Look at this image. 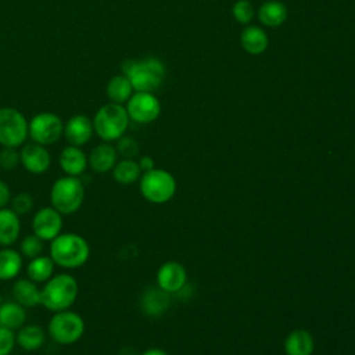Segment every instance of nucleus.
<instances>
[{"label": "nucleus", "instance_id": "obj_1", "mask_svg": "<svg viewBox=\"0 0 355 355\" xmlns=\"http://www.w3.org/2000/svg\"><path fill=\"white\" fill-rule=\"evenodd\" d=\"M49 255L55 266L64 269H78L90 258L89 241L75 232H61L50 241Z\"/></svg>", "mask_w": 355, "mask_h": 355}, {"label": "nucleus", "instance_id": "obj_2", "mask_svg": "<svg viewBox=\"0 0 355 355\" xmlns=\"http://www.w3.org/2000/svg\"><path fill=\"white\" fill-rule=\"evenodd\" d=\"M78 295L79 283L69 273H54L42 286V305L51 312L69 309Z\"/></svg>", "mask_w": 355, "mask_h": 355}, {"label": "nucleus", "instance_id": "obj_3", "mask_svg": "<svg viewBox=\"0 0 355 355\" xmlns=\"http://www.w3.org/2000/svg\"><path fill=\"white\" fill-rule=\"evenodd\" d=\"M122 73L128 76L135 92L153 93L164 80L165 67L154 57H147L140 61L128 60L122 64Z\"/></svg>", "mask_w": 355, "mask_h": 355}, {"label": "nucleus", "instance_id": "obj_4", "mask_svg": "<svg viewBox=\"0 0 355 355\" xmlns=\"http://www.w3.org/2000/svg\"><path fill=\"white\" fill-rule=\"evenodd\" d=\"M85 193V184L80 178L64 175L55 179L50 187V205L64 216L72 215L80 209Z\"/></svg>", "mask_w": 355, "mask_h": 355}, {"label": "nucleus", "instance_id": "obj_5", "mask_svg": "<svg viewBox=\"0 0 355 355\" xmlns=\"http://www.w3.org/2000/svg\"><path fill=\"white\" fill-rule=\"evenodd\" d=\"M94 133L107 143L121 139L129 125V115L122 104L108 103L97 110L93 116Z\"/></svg>", "mask_w": 355, "mask_h": 355}, {"label": "nucleus", "instance_id": "obj_6", "mask_svg": "<svg viewBox=\"0 0 355 355\" xmlns=\"http://www.w3.org/2000/svg\"><path fill=\"white\" fill-rule=\"evenodd\" d=\"M85 329L82 315L69 308L53 312L47 323V336L60 345H72L82 338Z\"/></svg>", "mask_w": 355, "mask_h": 355}, {"label": "nucleus", "instance_id": "obj_7", "mask_svg": "<svg viewBox=\"0 0 355 355\" xmlns=\"http://www.w3.org/2000/svg\"><path fill=\"white\" fill-rule=\"evenodd\" d=\"M175 191L176 180L164 169L154 168L148 172H143L140 176V193L150 202H166L173 197Z\"/></svg>", "mask_w": 355, "mask_h": 355}, {"label": "nucleus", "instance_id": "obj_8", "mask_svg": "<svg viewBox=\"0 0 355 355\" xmlns=\"http://www.w3.org/2000/svg\"><path fill=\"white\" fill-rule=\"evenodd\" d=\"M25 115L12 107L0 108V144L1 147L19 148L28 137Z\"/></svg>", "mask_w": 355, "mask_h": 355}, {"label": "nucleus", "instance_id": "obj_9", "mask_svg": "<svg viewBox=\"0 0 355 355\" xmlns=\"http://www.w3.org/2000/svg\"><path fill=\"white\" fill-rule=\"evenodd\" d=\"M64 133V122L54 112H39L28 121L29 137L42 146L55 143Z\"/></svg>", "mask_w": 355, "mask_h": 355}, {"label": "nucleus", "instance_id": "obj_10", "mask_svg": "<svg viewBox=\"0 0 355 355\" xmlns=\"http://www.w3.org/2000/svg\"><path fill=\"white\" fill-rule=\"evenodd\" d=\"M125 108L129 119L137 123H150L155 121L161 112L158 98L150 92H136L126 101Z\"/></svg>", "mask_w": 355, "mask_h": 355}, {"label": "nucleus", "instance_id": "obj_11", "mask_svg": "<svg viewBox=\"0 0 355 355\" xmlns=\"http://www.w3.org/2000/svg\"><path fill=\"white\" fill-rule=\"evenodd\" d=\"M31 226L33 234H36L44 243H50L62 232L64 215L51 205L42 207L35 212Z\"/></svg>", "mask_w": 355, "mask_h": 355}, {"label": "nucleus", "instance_id": "obj_12", "mask_svg": "<svg viewBox=\"0 0 355 355\" xmlns=\"http://www.w3.org/2000/svg\"><path fill=\"white\" fill-rule=\"evenodd\" d=\"M19 159L24 169L32 175H43L51 165V155L46 146L35 141L21 146Z\"/></svg>", "mask_w": 355, "mask_h": 355}, {"label": "nucleus", "instance_id": "obj_13", "mask_svg": "<svg viewBox=\"0 0 355 355\" xmlns=\"http://www.w3.org/2000/svg\"><path fill=\"white\" fill-rule=\"evenodd\" d=\"M93 133V121L83 114L73 115L67 121V123H64L62 136L71 146H85L92 139Z\"/></svg>", "mask_w": 355, "mask_h": 355}, {"label": "nucleus", "instance_id": "obj_14", "mask_svg": "<svg viewBox=\"0 0 355 355\" xmlns=\"http://www.w3.org/2000/svg\"><path fill=\"white\" fill-rule=\"evenodd\" d=\"M186 270L184 268L175 261L165 262L157 273L158 287L166 293H179L186 284Z\"/></svg>", "mask_w": 355, "mask_h": 355}, {"label": "nucleus", "instance_id": "obj_15", "mask_svg": "<svg viewBox=\"0 0 355 355\" xmlns=\"http://www.w3.org/2000/svg\"><path fill=\"white\" fill-rule=\"evenodd\" d=\"M58 165L64 175L80 178L87 166V154L78 146H67L61 150L58 157Z\"/></svg>", "mask_w": 355, "mask_h": 355}, {"label": "nucleus", "instance_id": "obj_16", "mask_svg": "<svg viewBox=\"0 0 355 355\" xmlns=\"http://www.w3.org/2000/svg\"><path fill=\"white\" fill-rule=\"evenodd\" d=\"M87 162L89 168L94 173L111 172L115 164L118 162V151L112 144L104 141L92 148V151L87 155Z\"/></svg>", "mask_w": 355, "mask_h": 355}, {"label": "nucleus", "instance_id": "obj_17", "mask_svg": "<svg viewBox=\"0 0 355 355\" xmlns=\"http://www.w3.org/2000/svg\"><path fill=\"white\" fill-rule=\"evenodd\" d=\"M12 300L24 308H35L42 305V287L29 277L17 279L11 288Z\"/></svg>", "mask_w": 355, "mask_h": 355}, {"label": "nucleus", "instance_id": "obj_18", "mask_svg": "<svg viewBox=\"0 0 355 355\" xmlns=\"http://www.w3.org/2000/svg\"><path fill=\"white\" fill-rule=\"evenodd\" d=\"M47 331L37 323H25L15 331L17 345L26 352L40 349L46 343Z\"/></svg>", "mask_w": 355, "mask_h": 355}, {"label": "nucleus", "instance_id": "obj_19", "mask_svg": "<svg viewBox=\"0 0 355 355\" xmlns=\"http://www.w3.org/2000/svg\"><path fill=\"white\" fill-rule=\"evenodd\" d=\"M21 234V216L10 207L0 208V245L11 247Z\"/></svg>", "mask_w": 355, "mask_h": 355}, {"label": "nucleus", "instance_id": "obj_20", "mask_svg": "<svg viewBox=\"0 0 355 355\" xmlns=\"http://www.w3.org/2000/svg\"><path fill=\"white\" fill-rule=\"evenodd\" d=\"M24 268V257L12 247L0 248V280L8 282L18 277Z\"/></svg>", "mask_w": 355, "mask_h": 355}, {"label": "nucleus", "instance_id": "obj_21", "mask_svg": "<svg viewBox=\"0 0 355 355\" xmlns=\"http://www.w3.org/2000/svg\"><path fill=\"white\" fill-rule=\"evenodd\" d=\"M140 305L146 315L161 316L169 306V293L159 287H150L143 293Z\"/></svg>", "mask_w": 355, "mask_h": 355}, {"label": "nucleus", "instance_id": "obj_22", "mask_svg": "<svg viewBox=\"0 0 355 355\" xmlns=\"http://www.w3.org/2000/svg\"><path fill=\"white\" fill-rule=\"evenodd\" d=\"M26 323V308L17 301H4L0 304V326L17 331Z\"/></svg>", "mask_w": 355, "mask_h": 355}, {"label": "nucleus", "instance_id": "obj_23", "mask_svg": "<svg viewBox=\"0 0 355 355\" xmlns=\"http://www.w3.org/2000/svg\"><path fill=\"white\" fill-rule=\"evenodd\" d=\"M55 263L50 255H39L29 259L26 265V277L33 280L37 284L46 283L54 275Z\"/></svg>", "mask_w": 355, "mask_h": 355}, {"label": "nucleus", "instance_id": "obj_24", "mask_svg": "<svg viewBox=\"0 0 355 355\" xmlns=\"http://www.w3.org/2000/svg\"><path fill=\"white\" fill-rule=\"evenodd\" d=\"M258 18L266 26H280L287 19V7L279 0H268L259 7Z\"/></svg>", "mask_w": 355, "mask_h": 355}, {"label": "nucleus", "instance_id": "obj_25", "mask_svg": "<svg viewBox=\"0 0 355 355\" xmlns=\"http://www.w3.org/2000/svg\"><path fill=\"white\" fill-rule=\"evenodd\" d=\"M284 349L287 355H311L313 351V338L304 329L294 330L287 336Z\"/></svg>", "mask_w": 355, "mask_h": 355}, {"label": "nucleus", "instance_id": "obj_26", "mask_svg": "<svg viewBox=\"0 0 355 355\" xmlns=\"http://www.w3.org/2000/svg\"><path fill=\"white\" fill-rule=\"evenodd\" d=\"M240 42L243 49L252 55H258L263 53L269 43L265 31L261 29L259 26H247L241 32Z\"/></svg>", "mask_w": 355, "mask_h": 355}, {"label": "nucleus", "instance_id": "obj_27", "mask_svg": "<svg viewBox=\"0 0 355 355\" xmlns=\"http://www.w3.org/2000/svg\"><path fill=\"white\" fill-rule=\"evenodd\" d=\"M112 178L119 184H132L141 176V169L133 158H122L112 168Z\"/></svg>", "mask_w": 355, "mask_h": 355}, {"label": "nucleus", "instance_id": "obj_28", "mask_svg": "<svg viewBox=\"0 0 355 355\" xmlns=\"http://www.w3.org/2000/svg\"><path fill=\"white\" fill-rule=\"evenodd\" d=\"M105 92H107V97L111 100V103L123 104L133 94V87H132V83L128 79V76H125L122 73V75H116L108 80Z\"/></svg>", "mask_w": 355, "mask_h": 355}, {"label": "nucleus", "instance_id": "obj_29", "mask_svg": "<svg viewBox=\"0 0 355 355\" xmlns=\"http://www.w3.org/2000/svg\"><path fill=\"white\" fill-rule=\"evenodd\" d=\"M43 250H44V241L33 233L25 236L22 239L21 244H19L21 255L28 258V259H32V258H36V257L42 255Z\"/></svg>", "mask_w": 355, "mask_h": 355}, {"label": "nucleus", "instance_id": "obj_30", "mask_svg": "<svg viewBox=\"0 0 355 355\" xmlns=\"http://www.w3.org/2000/svg\"><path fill=\"white\" fill-rule=\"evenodd\" d=\"M33 205H35V198L29 191L17 193L15 196H12L10 202V208L19 216L29 214L33 209Z\"/></svg>", "mask_w": 355, "mask_h": 355}, {"label": "nucleus", "instance_id": "obj_31", "mask_svg": "<svg viewBox=\"0 0 355 355\" xmlns=\"http://www.w3.org/2000/svg\"><path fill=\"white\" fill-rule=\"evenodd\" d=\"M21 164L18 148L3 147L0 150V168L3 171H12Z\"/></svg>", "mask_w": 355, "mask_h": 355}, {"label": "nucleus", "instance_id": "obj_32", "mask_svg": "<svg viewBox=\"0 0 355 355\" xmlns=\"http://www.w3.org/2000/svg\"><path fill=\"white\" fill-rule=\"evenodd\" d=\"M233 17L240 24H248L254 17V8L248 0H237L232 8Z\"/></svg>", "mask_w": 355, "mask_h": 355}, {"label": "nucleus", "instance_id": "obj_33", "mask_svg": "<svg viewBox=\"0 0 355 355\" xmlns=\"http://www.w3.org/2000/svg\"><path fill=\"white\" fill-rule=\"evenodd\" d=\"M115 148L123 158H133L139 154V143L133 137H128L125 135L116 140Z\"/></svg>", "mask_w": 355, "mask_h": 355}, {"label": "nucleus", "instance_id": "obj_34", "mask_svg": "<svg viewBox=\"0 0 355 355\" xmlns=\"http://www.w3.org/2000/svg\"><path fill=\"white\" fill-rule=\"evenodd\" d=\"M17 345L15 331L0 326V355H10Z\"/></svg>", "mask_w": 355, "mask_h": 355}, {"label": "nucleus", "instance_id": "obj_35", "mask_svg": "<svg viewBox=\"0 0 355 355\" xmlns=\"http://www.w3.org/2000/svg\"><path fill=\"white\" fill-rule=\"evenodd\" d=\"M11 198H12V196H11L10 186L3 179H0V208L10 207Z\"/></svg>", "mask_w": 355, "mask_h": 355}, {"label": "nucleus", "instance_id": "obj_36", "mask_svg": "<svg viewBox=\"0 0 355 355\" xmlns=\"http://www.w3.org/2000/svg\"><path fill=\"white\" fill-rule=\"evenodd\" d=\"M139 166H140V169H141V172H148V171H151V169H154V161H153V158L151 157H148V155H144V157H141L140 159H139Z\"/></svg>", "mask_w": 355, "mask_h": 355}, {"label": "nucleus", "instance_id": "obj_37", "mask_svg": "<svg viewBox=\"0 0 355 355\" xmlns=\"http://www.w3.org/2000/svg\"><path fill=\"white\" fill-rule=\"evenodd\" d=\"M140 355H168V354H166L165 351L159 349V348H150V349L144 351V352L140 354Z\"/></svg>", "mask_w": 355, "mask_h": 355}]
</instances>
